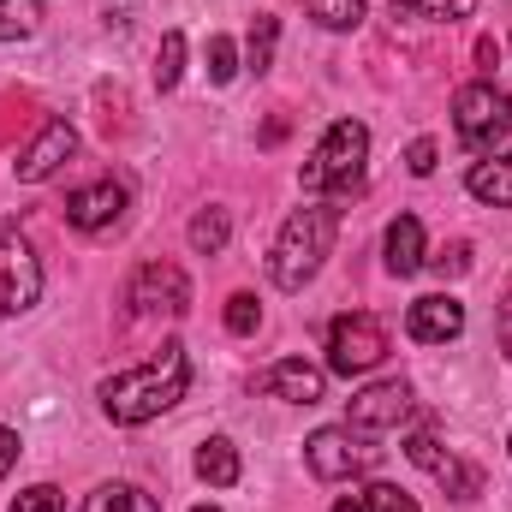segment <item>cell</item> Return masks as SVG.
<instances>
[{
	"label": "cell",
	"instance_id": "cell-3",
	"mask_svg": "<svg viewBox=\"0 0 512 512\" xmlns=\"http://www.w3.org/2000/svg\"><path fill=\"white\" fill-rule=\"evenodd\" d=\"M364 161H370V131H364V120H334L328 137L316 143V155L304 161V191H316V197L358 191L364 185Z\"/></svg>",
	"mask_w": 512,
	"mask_h": 512
},
{
	"label": "cell",
	"instance_id": "cell-24",
	"mask_svg": "<svg viewBox=\"0 0 512 512\" xmlns=\"http://www.w3.org/2000/svg\"><path fill=\"white\" fill-rule=\"evenodd\" d=\"M393 6H405V12H417V18H471L477 12V0H393Z\"/></svg>",
	"mask_w": 512,
	"mask_h": 512
},
{
	"label": "cell",
	"instance_id": "cell-35",
	"mask_svg": "<svg viewBox=\"0 0 512 512\" xmlns=\"http://www.w3.org/2000/svg\"><path fill=\"white\" fill-rule=\"evenodd\" d=\"M191 512H221V507H191Z\"/></svg>",
	"mask_w": 512,
	"mask_h": 512
},
{
	"label": "cell",
	"instance_id": "cell-34",
	"mask_svg": "<svg viewBox=\"0 0 512 512\" xmlns=\"http://www.w3.org/2000/svg\"><path fill=\"white\" fill-rule=\"evenodd\" d=\"M334 512H370V507H364V495H340V501H334Z\"/></svg>",
	"mask_w": 512,
	"mask_h": 512
},
{
	"label": "cell",
	"instance_id": "cell-30",
	"mask_svg": "<svg viewBox=\"0 0 512 512\" xmlns=\"http://www.w3.org/2000/svg\"><path fill=\"white\" fill-rule=\"evenodd\" d=\"M405 167H411L417 179H429V173H435V143H429V137H417V143L405 149Z\"/></svg>",
	"mask_w": 512,
	"mask_h": 512
},
{
	"label": "cell",
	"instance_id": "cell-17",
	"mask_svg": "<svg viewBox=\"0 0 512 512\" xmlns=\"http://www.w3.org/2000/svg\"><path fill=\"white\" fill-rule=\"evenodd\" d=\"M197 477H203L209 489H233V483H239V447H233L227 435L203 441V447H197Z\"/></svg>",
	"mask_w": 512,
	"mask_h": 512
},
{
	"label": "cell",
	"instance_id": "cell-13",
	"mask_svg": "<svg viewBox=\"0 0 512 512\" xmlns=\"http://www.w3.org/2000/svg\"><path fill=\"white\" fill-rule=\"evenodd\" d=\"M405 328H411V340H423V346H447V340L465 334V304H459L453 292H429V298L411 304Z\"/></svg>",
	"mask_w": 512,
	"mask_h": 512
},
{
	"label": "cell",
	"instance_id": "cell-33",
	"mask_svg": "<svg viewBox=\"0 0 512 512\" xmlns=\"http://www.w3.org/2000/svg\"><path fill=\"white\" fill-rule=\"evenodd\" d=\"M477 60H483V72H495V66H501V42L483 36V42H477Z\"/></svg>",
	"mask_w": 512,
	"mask_h": 512
},
{
	"label": "cell",
	"instance_id": "cell-26",
	"mask_svg": "<svg viewBox=\"0 0 512 512\" xmlns=\"http://www.w3.org/2000/svg\"><path fill=\"white\" fill-rule=\"evenodd\" d=\"M233 72H239V48L227 36H209V78L215 84H233Z\"/></svg>",
	"mask_w": 512,
	"mask_h": 512
},
{
	"label": "cell",
	"instance_id": "cell-10",
	"mask_svg": "<svg viewBox=\"0 0 512 512\" xmlns=\"http://www.w3.org/2000/svg\"><path fill=\"white\" fill-rule=\"evenodd\" d=\"M405 453H411V465H423V471H429V477H435V483L453 495V501H477L483 477H477L471 465H459V459H453V453H447V447L429 435V429H417V435L405 441Z\"/></svg>",
	"mask_w": 512,
	"mask_h": 512
},
{
	"label": "cell",
	"instance_id": "cell-27",
	"mask_svg": "<svg viewBox=\"0 0 512 512\" xmlns=\"http://www.w3.org/2000/svg\"><path fill=\"white\" fill-rule=\"evenodd\" d=\"M364 507L370 512H417V501H411L405 489H393V483H370V489H364Z\"/></svg>",
	"mask_w": 512,
	"mask_h": 512
},
{
	"label": "cell",
	"instance_id": "cell-4",
	"mask_svg": "<svg viewBox=\"0 0 512 512\" xmlns=\"http://www.w3.org/2000/svg\"><path fill=\"white\" fill-rule=\"evenodd\" d=\"M453 126H459V143H465V149L489 155V149L512 131V96L495 90V78L465 84V90L453 96Z\"/></svg>",
	"mask_w": 512,
	"mask_h": 512
},
{
	"label": "cell",
	"instance_id": "cell-31",
	"mask_svg": "<svg viewBox=\"0 0 512 512\" xmlns=\"http://www.w3.org/2000/svg\"><path fill=\"white\" fill-rule=\"evenodd\" d=\"M12 465H18V435H12V429L0 423V477H6Z\"/></svg>",
	"mask_w": 512,
	"mask_h": 512
},
{
	"label": "cell",
	"instance_id": "cell-5",
	"mask_svg": "<svg viewBox=\"0 0 512 512\" xmlns=\"http://www.w3.org/2000/svg\"><path fill=\"white\" fill-rule=\"evenodd\" d=\"M387 358V328L370 310H352V316H334L328 328V370L334 376H364Z\"/></svg>",
	"mask_w": 512,
	"mask_h": 512
},
{
	"label": "cell",
	"instance_id": "cell-12",
	"mask_svg": "<svg viewBox=\"0 0 512 512\" xmlns=\"http://www.w3.org/2000/svg\"><path fill=\"white\" fill-rule=\"evenodd\" d=\"M120 215H126V185L120 179H96V185H78L66 197V221L78 233H108Z\"/></svg>",
	"mask_w": 512,
	"mask_h": 512
},
{
	"label": "cell",
	"instance_id": "cell-15",
	"mask_svg": "<svg viewBox=\"0 0 512 512\" xmlns=\"http://www.w3.org/2000/svg\"><path fill=\"white\" fill-rule=\"evenodd\" d=\"M382 251H387V274H399V280L417 274V268H423V221H417V215H399V221L387 227Z\"/></svg>",
	"mask_w": 512,
	"mask_h": 512
},
{
	"label": "cell",
	"instance_id": "cell-18",
	"mask_svg": "<svg viewBox=\"0 0 512 512\" xmlns=\"http://www.w3.org/2000/svg\"><path fill=\"white\" fill-rule=\"evenodd\" d=\"M78 512H161V507H155V495L137 489V483H102V489L84 495Z\"/></svg>",
	"mask_w": 512,
	"mask_h": 512
},
{
	"label": "cell",
	"instance_id": "cell-32",
	"mask_svg": "<svg viewBox=\"0 0 512 512\" xmlns=\"http://www.w3.org/2000/svg\"><path fill=\"white\" fill-rule=\"evenodd\" d=\"M501 352L512 358V286H507V298H501Z\"/></svg>",
	"mask_w": 512,
	"mask_h": 512
},
{
	"label": "cell",
	"instance_id": "cell-11",
	"mask_svg": "<svg viewBox=\"0 0 512 512\" xmlns=\"http://www.w3.org/2000/svg\"><path fill=\"white\" fill-rule=\"evenodd\" d=\"M72 155H78V131L66 126V120H48V126L36 131V143L12 161V173H18L24 185H42V179H54Z\"/></svg>",
	"mask_w": 512,
	"mask_h": 512
},
{
	"label": "cell",
	"instance_id": "cell-9",
	"mask_svg": "<svg viewBox=\"0 0 512 512\" xmlns=\"http://www.w3.org/2000/svg\"><path fill=\"white\" fill-rule=\"evenodd\" d=\"M411 387L405 382H376L364 387V393H352V405H346V429H358V435H387V429H399L405 417H411Z\"/></svg>",
	"mask_w": 512,
	"mask_h": 512
},
{
	"label": "cell",
	"instance_id": "cell-1",
	"mask_svg": "<svg viewBox=\"0 0 512 512\" xmlns=\"http://www.w3.org/2000/svg\"><path fill=\"white\" fill-rule=\"evenodd\" d=\"M185 382H191V358H185L179 340H167L149 364L120 370V376L102 382V411H108L114 423H126V429L131 423H149V417H161L167 405L185 399Z\"/></svg>",
	"mask_w": 512,
	"mask_h": 512
},
{
	"label": "cell",
	"instance_id": "cell-14",
	"mask_svg": "<svg viewBox=\"0 0 512 512\" xmlns=\"http://www.w3.org/2000/svg\"><path fill=\"white\" fill-rule=\"evenodd\" d=\"M262 393H274V399H286V405H322L328 370H316V364H304V358H280V364L262 376Z\"/></svg>",
	"mask_w": 512,
	"mask_h": 512
},
{
	"label": "cell",
	"instance_id": "cell-8",
	"mask_svg": "<svg viewBox=\"0 0 512 512\" xmlns=\"http://www.w3.org/2000/svg\"><path fill=\"white\" fill-rule=\"evenodd\" d=\"M42 298V262L18 233H0V322L24 316Z\"/></svg>",
	"mask_w": 512,
	"mask_h": 512
},
{
	"label": "cell",
	"instance_id": "cell-6",
	"mask_svg": "<svg viewBox=\"0 0 512 512\" xmlns=\"http://www.w3.org/2000/svg\"><path fill=\"white\" fill-rule=\"evenodd\" d=\"M126 304L137 316H167L173 322V316L191 310V280H185L179 262H143L126 286Z\"/></svg>",
	"mask_w": 512,
	"mask_h": 512
},
{
	"label": "cell",
	"instance_id": "cell-29",
	"mask_svg": "<svg viewBox=\"0 0 512 512\" xmlns=\"http://www.w3.org/2000/svg\"><path fill=\"white\" fill-rule=\"evenodd\" d=\"M465 268H471V245H447V251L435 256V274H441V280H459Z\"/></svg>",
	"mask_w": 512,
	"mask_h": 512
},
{
	"label": "cell",
	"instance_id": "cell-28",
	"mask_svg": "<svg viewBox=\"0 0 512 512\" xmlns=\"http://www.w3.org/2000/svg\"><path fill=\"white\" fill-rule=\"evenodd\" d=\"M12 512H66V501H60L54 483H36V489H24V495L12 501Z\"/></svg>",
	"mask_w": 512,
	"mask_h": 512
},
{
	"label": "cell",
	"instance_id": "cell-23",
	"mask_svg": "<svg viewBox=\"0 0 512 512\" xmlns=\"http://www.w3.org/2000/svg\"><path fill=\"white\" fill-rule=\"evenodd\" d=\"M179 78H185V36H179V30H167V36H161V54H155V84H161V90H173Z\"/></svg>",
	"mask_w": 512,
	"mask_h": 512
},
{
	"label": "cell",
	"instance_id": "cell-16",
	"mask_svg": "<svg viewBox=\"0 0 512 512\" xmlns=\"http://www.w3.org/2000/svg\"><path fill=\"white\" fill-rule=\"evenodd\" d=\"M471 197L477 203H495V209H512V155H495V161H477L465 173Z\"/></svg>",
	"mask_w": 512,
	"mask_h": 512
},
{
	"label": "cell",
	"instance_id": "cell-25",
	"mask_svg": "<svg viewBox=\"0 0 512 512\" xmlns=\"http://www.w3.org/2000/svg\"><path fill=\"white\" fill-rule=\"evenodd\" d=\"M227 328H233V334H256V328H262V304H256L251 292H233V298H227Z\"/></svg>",
	"mask_w": 512,
	"mask_h": 512
},
{
	"label": "cell",
	"instance_id": "cell-7",
	"mask_svg": "<svg viewBox=\"0 0 512 512\" xmlns=\"http://www.w3.org/2000/svg\"><path fill=\"white\" fill-rule=\"evenodd\" d=\"M304 459L322 483H346V477H364L376 465V447H364L358 429H316L304 441Z\"/></svg>",
	"mask_w": 512,
	"mask_h": 512
},
{
	"label": "cell",
	"instance_id": "cell-36",
	"mask_svg": "<svg viewBox=\"0 0 512 512\" xmlns=\"http://www.w3.org/2000/svg\"><path fill=\"white\" fill-rule=\"evenodd\" d=\"M507 447H512V435H507Z\"/></svg>",
	"mask_w": 512,
	"mask_h": 512
},
{
	"label": "cell",
	"instance_id": "cell-21",
	"mask_svg": "<svg viewBox=\"0 0 512 512\" xmlns=\"http://www.w3.org/2000/svg\"><path fill=\"white\" fill-rule=\"evenodd\" d=\"M274 42H280V18L256 12L251 36H245V66H251V72H268V66H274Z\"/></svg>",
	"mask_w": 512,
	"mask_h": 512
},
{
	"label": "cell",
	"instance_id": "cell-20",
	"mask_svg": "<svg viewBox=\"0 0 512 512\" xmlns=\"http://www.w3.org/2000/svg\"><path fill=\"white\" fill-rule=\"evenodd\" d=\"M42 30V0H0V42H24Z\"/></svg>",
	"mask_w": 512,
	"mask_h": 512
},
{
	"label": "cell",
	"instance_id": "cell-19",
	"mask_svg": "<svg viewBox=\"0 0 512 512\" xmlns=\"http://www.w3.org/2000/svg\"><path fill=\"white\" fill-rule=\"evenodd\" d=\"M227 239H233V215H227V209H203V215L191 221V251L221 256L227 251Z\"/></svg>",
	"mask_w": 512,
	"mask_h": 512
},
{
	"label": "cell",
	"instance_id": "cell-2",
	"mask_svg": "<svg viewBox=\"0 0 512 512\" xmlns=\"http://www.w3.org/2000/svg\"><path fill=\"white\" fill-rule=\"evenodd\" d=\"M334 233H340V209H328V203L292 209L286 227H280V239H274V256H268L274 286H280V292H304V286L322 274L328 251H334Z\"/></svg>",
	"mask_w": 512,
	"mask_h": 512
},
{
	"label": "cell",
	"instance_id": "cell-22",
	"mask_svg": "<svg viewBox=\"0 0 512 512\" xmlns=\"http://www.w3.org/2000/svg\"><path fill=\"white\" fill-rule=\"evenodd\" d=\"M310 18L322 30H358L364 24V0H310Z\"/></svg>",
	"mask_w": 512,
	"mask_h": 512
}]
</instances>
